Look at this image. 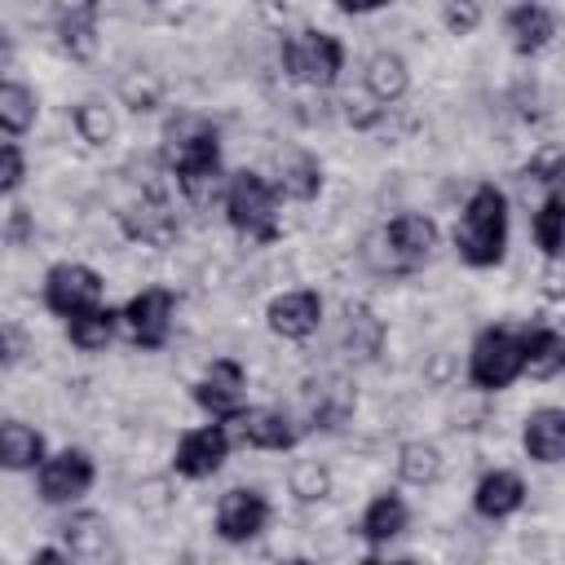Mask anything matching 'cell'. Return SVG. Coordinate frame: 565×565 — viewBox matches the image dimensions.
Segmentation results:
<instances>
[{
  "label": "cell",
  "instance_id": "obj_1",
  "mask_svg": "<svg viewBox=\"0 0 565 565\" xmlns=\"http://www.w3.org/2000/svg\"><path fill=\"white\" fill-rule=\"evenodd\" d=\"M163 159L181 185V194L194 207H207L221 190H225V172H221V132L212 119L181 110L177 119H168L163 128Z\"/></svg>",
  "mask_w": 565,
  "mask_h": 565
},
{
  "label": "cell",
  "instance_id": "obj_2",
  "mask_svg": "<svg viewBox=\"0 0 565 565\" xmlns=\"http://www.w3.org/2000/svg\"><path fill=\"white\" fill-rule=\"evenodd\" d=\"M455 252L472 269H490L508 252V194L494 181L472 185L455 225Z\"/></svg>",
  "mask_w": 565,
  "mask_h": 565
},
{
  "label": "cell",
  "instance_id": "obj_3",
  "mask_svg": "<svg viewBox=\"0 0 565 565\" xmlns=\"http://www.w3.org/2000/svg\"><path fill=\"white\" fill-rule=\"evenodd\" d=\"M437 247V221L424 212H397L380 234L366 238V260L380 274H411L419 269Z\"/></svg>",
  "mask_w": 565,
  "mask_h": 565
},
{
  "label": "cell",
  "instance_id": "obj_4",
  "mask_svg": "<svg viewBox=\"0 0 565 565\" xmlns=\"http://www.w3.org/2000/svg\"><path fill=\"white\" fill-rule=\"evenodd\" d=\"M525 335H530V327H512V322L477 331V340L468 349V380H472V388L499 393L512 380H521L525 375Z\"/></svg>",
  "mask_w": 565,
  "mask_h": 565
},
{
  "label": "cell",
  "instance_id": "obj_5",
  "mask_svg": "<svg viewBox=\"0 0 565 565\" xmlns=\"http://www.w3.org/2000/svg\"><path fill=\"white\" fill-rule=\"evenodd\" d=\"M278 199H282L278 185L252 168H238L234 177H225V216L252 243L278 238Z\"/></svg>",
  "mask_w": 565,
  "mask_h": 565
},
{
  "label": "cell",
  "instance_id": "obj_6",
  "mask_svg": "<svg viewBox=\"0 0 565 565\" xmlns=\"http://www.w3.org/2000/svg\"><path fill=\"white\" fill-rule=\"evenodd\" d=\"M282 71L296 79V84H309V88H331L344 71V44L340 35L331 31H296L282 40Z\"/></svg>",
  "mask_w": 565,
  "mask_h": 565
},
{
  "label": "cell",
  "instance_id": "obj_7",
  "mask_svg": "<svg viewBox=\"0 0 565 565\" xmlns=\"http://www.w3.org/2000/svg\"><path fill=\"white\" fill-rule=\"evenodd\" d=\"M93 481H97V463H93V455L79 450V446H66V450H57V455H44L40 468H35V490H40V499H44L49 508H71V503H79V499L93 490Z\"/></svg>",
  "mask_w": 565,
  "mask_h": 565
},
{
  "label": "cell",
  "instance_id": "obj_8",
  "mask_svg": "<svg viewBox=\"0 0 565 565\" xmlns=\"http://www.w3.org/2000/svg\"><path fill=\"white\" fill-rule=\"evenodd\" d=\"M172 318H177V296L168 287H141L119 309V327L137 349H163L172 335Z\"/></svg>",
  "mask_w": 565,
  "mask_h": 565
},
{
  "label": "cell",
  "instance_id": "obj_9",
  "mask_svg": "<svg viewBox=\"0 0 565 565\" xmlns=\"http://www.w3.org/2000/svg\"><path fill=\"white\" fill-rule=\"evenodd\" d=\"M102 291H106L102 274H97L93 265H79V260H57V265L44 274V305H49V313H57V318H71V313H79V309L102 305Z\"/></svg>",
  "mask_w": 565,
  "mask_h": 565
},
{
  "label": "cell",
  "instance_id": "obj_10",
  "mask_svg": "<svg viewBox=\"0 0 565 565\" xmlns=\"http://www.w3.org/2000/svg\"><path fill=\"white\" fill-rule=\"evenodd\" d=\"M230 459V428L221 419L203 424V428H190L181 433L177 450H172V468L190 481H203V477H216Z\"/></svg>",
  "mask_w": 565,
  "mask_h": 565
},
{
  "label": "cell",
  "instance_id": "obj_11",
  "mask_svg": "<svg viewBox=\"0 0 565 565\" xmlns=\"http://www.w3.org/2000/svg\"><path fill=\"white\" fill-rule=\"evenodd\" d=\"M194 402H199L212 419L230 424V419L247 406V371H243L234 358H216V362L203 371V380H194Z\"/></svg>",
  "mask_w": 565,
  "mask_h": 565
},
{
  "label": "cell",
  "instance_id": "obj_12",
  "mask_svg": "<svg viewBox=\"0 0 565 565\" xmlns=\"http://www.w3.org/2000/svg\"><path fill=\"white\" fill-rule=\"evenodd\" d=\"M269 525V499L256 486H234L216 499V534L225 543H252Z\"/></svg>",
  "mask_w": 565,
  "mask_h": 565
},
{
  "label": "cell",
  "instance_id": "obj_13",
  "mask_svg": "<svg viewBox=\"0 0 565 565\" xmlns=\"http://www.w3.org/2000/svg\"><path fill=\"white\" fill-rule=\"evenodd\" d=\"M234 433L243 446H256V450H291L300 441V428L287 411L278 406H243L234 419Z\"/></svg>",
  "mask_w": 565,
  "mask_h": 565
},
{
  "label": "cell",
  "instance_id": "obj_14",
  "mask_svg": "<svg viewBox=\"0 0 565 565\" xmlns=\"http://www.w3.org/2000/svg\"><path fill=\"white\" fill-rule=\"evenodd\" d=\"M265 318H269V331L274 335H282V340H309L322 327V296L309 291V287L282 291V296L269 300Z\"/></svg>",
  "mask_w": 565,
  "mask_h": 565
},
{
  "label": "cell",
  "instance_id": "obj_15",
  "mask_svg": "<svg viewBox=\"0 0 565 565\" xmlns=\"http://www.w3.org/2000/svg\"><path fill=\"white\" fill-rule=\"evenodd\" d=\"M552 35H556V13H552L547 4L521 0L516 9H508V40H512V49H516L521 57L543 53V49L552 44Z\"/></svg>",
  "mask_w": 565,
  "mask_h": 565
},
{
  "label": "cell",
  "instance_id": "obj_16",
  "mask_svg": "<svg viewBox=\"0 0 565 565\" xmlns=\"http://www.w3.org/2000/svg\"><path fill=\"white\" fill-rule=\"evenodd\" d=\"M521 503H525V481H521V472H512V468L486 472V477L477 481V490H472V508H477V516H486V521H503V516L521 512Z\"/></svg>",
  "mask_w": 565,
  "mask_h": 565
},
{
  "label": "cell",
  "instance_id": "obj_17",
  "mask_svg": "<svg viewBox=\"0 0 565 565\" xmlns=\"http://www.w3.org/2000/svg\"><path fill=\"white\" fill-rule=\"evenodd\" d=\"M406 521H411V508H406V499L397 494V490H380L366 508H362V516H358V539L362 543H371V547H384L388 539H397L402 530H406Z\"/></svg>",
  "mask_w": 565,
  "mask_h": 565
},
{
  "label": "cell",
  "instance_id": "obj_18",
  "mask_svg": "<svg viewBox=\"0 0 565 565\" xmlns=\"http://www.w3.org/2000/svg\"><path fill=\"white\" fill-rule=\"evenodd\" d=\"M521 441H525V455L534 463H561L565 459V411L561 406L530 411L525 428H521Z\"/></svg>",
  "mask_w": 565,
  "mask_h": 565
},
{
  "label": "cell",
  "instance_id": "obj_19",
  "mask_svg": "<svg viewBox=\"0 0 565 565\" xmlns=\"http://www.w3.org/2000/svg\"><path fill=\"white\" fill-rule=\"evenodd\" d=\"M340 344L349 353V362H371L384 349V318H375L371 305H344V331Z\"/></svg>",
  "mask_w": 565,
  "mask_h": 565
},
{
  "label": "cell",
  "instance_id": "obj_20",
  "mask_svg": "<svg viewBox=\"0 0 565 565\" xmlns=\"http://www.w3.org/2000/svg\"><path fill=\"white\" fill-rule=\"evenodd\" d=\"M44 459V437L40 428L22 419H0V468L4 472H35Z\"/></svg>",
  "mask_w": 565,
  "mask_h": 565
},
{
  "label": "cell",
  "instance_id": "obj_21",
  "mask_svg": "<svg viewBox=\"0 0 565 565\" xmlns=\"http://www.w3.org/2000/svg\"><path fill=\"white\" fill-rule=\"evenodd\" d=\"M366 93L380 102V106H393V102H402L406 97V88H411V66H406V57L402 53H393V49H380V53H371V62H366Z\"/></svg>",
  "mask_w": 565,
  "mask_h": 565
},
{
  "label": "cell",
  "instance_id": "obj_22",
  "mask_svg": "<svg viewBox=\"0 0 565 565\" xmlns=\"http://www.w3.org/2000/svg\"><path fill=\"white\" fill-rule=\"evenodd\" d=\"M115 335H119V309H110V305H93V309H79L66 318V340L79 353H102Z\"/></svg>",
  "mask_w": 565,
  "mask_h": 565
},
{
  "label": "cell",
  "instance_id": "obj_23",
  "mask_svg": "<svg viewBox=\"0 0 565 565\" xmlns=\"http://www.w3.org/2000/svg\"><path fill=\"white\" fill-rule=\"evenodd\" d=\"M57 40L75 62H88L97 53V0H75L57 18Z\"/></svg>",
  "mask_w": 565,
  "mask_h": 565
},
{
  "label": "cell",
  "instance_id": "obj_24",
  "mask_svg": "<svg viewBox=\"0 0 565 565\" xmlns=\"http://www.w3.org/2000/svg\"><path fill=\"white\" fill-rule=\"evenodd\" d=\"M278 194L282 199H296V203H309V199H318V190H322V163H318V154H309V150H291V154H282L278 159Z\"/></svg>",
  "mask_w": 565,
  "mask_h": 565
},
{
  "label": "cell",
  "instance_id": "obj_25",
  "mask_svg": "<svg viewBox=\"0 0 565 565\" xmlns=\"http://www.w3.org/2000/svg\"><path fill=\"white\" fill-rule=\"evenodd\" d=\"M124 234L146 247H168L177 238V216L163 203H141V207L124 212Z\"/></svg>",
  "mask_w": 565,
  "mask_h": 565
},
{
  "label": "cell",
  "instance_id": "obj_26",
  "mask_svg": "<svg viewBox=\"0 0 565 565\" xmlns=\"http://www.w3.org/2000/svg\"><path fill=\"white\" fill-rule=\"evenodd\" d=\"M525 371L534 380H556L565 371V335L552 327H530L525 335Z\"/></svg>",
  "mask_w": 565,
  "mask_h": 565
},
{
  "label": "cell",
  "instance_id": "obj_27",
  "mask_svg": "<svg viewBox=\"0 0 565 565\" xmlns=\"http://www.w3.org/2000/svg\"><path fill=\"white\" fill-rule=\"evenodd\" d=\"M62 539L71 556H102L110 547V525L102 512H71L62 525Z\"/></svg>",
  "mask_w": 565,
  "mask_h": 565
},
{
  "label": "cell",
  "instance_id": "obj_28",
  "mask_svg": "<svg viewBox=\"0 0 565 565\" xmlns=\"http://www.w3.org/2000/svg\"><path fill=\"white\" fill-rule=\"evenodd\" d=\"M35 128V93L18 79L0 75V132L4 137H22Z\"/></svg>",
  "mask_w": 565,
  "mask_h": 565
},
{
  "label": "cell",
  "instance_id": "obj_29",
  "mask_svg": "<svg viewBox=\"0 0 565 565\" xmlns=\"http://www.w3.org/2000/svg\"><path fill=\"white\" fill-rule=\"evenodd\" d=\"M353 402L358 397H353V388L344 380H322L318 393H309V419H313V428H340L349 419Z\"/></svg>",
  "mask_w": 565,
  "mask_h": 565
},
{
  "label": "cell",
  "instance_id": "obj_30",
  "mask_svg": "<svg viewBox=\"0 0 565 565\" xmlns=\"http://www.w3.org/2000/svg\"><path fill=\"white\" fill-rule=\"evenodd\" d=\"M397 477L406 486H433L441 477V450H437V441H424V437L402 441V450H397Z\"/></svg>",
  "mask_w": 565,
  "mask_h": 565
},
{
  "label": "cell",
  "instance_id": "obj_31",
  "mask_svg": "<svg viewBox=\"0 0 565 565\" xmlns=\"http://www.w3.org/2000/svg\"><path fill=\"white\" fill-rule=\"evenodd\" d=\"M534 243L543 247V256H561V243H565V199H561V185H552L543 194V203L534 207Z\"/></svg>",
  "mask_w": 565,
  "mask_h": 565
},
{
  "label": "cell",
  "instance_id": "obj_32",
  "mask_svg": "<svg viewBox=\"0 0 565 565\" xmlns=\"http://www.w3.org/2000/svg\"><path fill=\"white\" fill-rule=\"evenodd\" d=\"M287 490H291V499L296 503H322L327 494H331V468L327 463H318V459H296L291 463V472H287Z\"/></svg>",
  "mask_w": 565,
  "mask_h": 565
},
{
  "label": "cell",
  "instance_id": "obj_33",
  "mask_svg": "<svg viewBox=\"0 0 565 565\" xmlns=\"http://www.w3.org/2000/svg\"><path fill=\"white\" fill-rule=\"evenodd\" d=\"M71 124H75V132H79L88 146H106V141L115 137V115H110L106 102H79V106L71 110Z\"/></svg>",
  "mask_w": 565,
  "mask_h": 565
},
{
  "label": "cell",
  "instance_id": "obj_34",
  "mask_svg": "<svg viewBox=\"0 0 565 565\" xmlns=\"http://www.w3.org/2000/svg\"><path fill=\"white\" fill-rule=\"evenodd\" d=\"M441 26L450 35H472L481 26V0H446L441 4Z\"/></svg>",
  "mask_w": 565,
  "mask_h": 565
},
{
  "label": "cell",
  "instance_id": "obj_35",
  "mask_svg": "<svg viewBox=\"0 0 565 565\" xmlns=\"http://www.w3.org/2000/svg\"><path fill=\"white\" fill-rule=\"evenodd\" d=\"M26 177V154L18 141H0V194H13Z\"/></svg>",
  "mask_w": 565,
  "mask_h": 565
},
{
  "label": "cell",
  "instance_id": "obj_36",
  "mask_svg": "<svg viewBox=\"0 0 565 565\" xmlns=\"http://www.w3.org/2000/svg\"><path fill=\"white\" fill-rule=\"evenodd\" d=\"M26 353H31V335L18 322H4L0 327V366H18Z\"/></svg>",
  "mask_w": 565,
  "mask_h": 565
},
{
  "label": "cell",
  "instance_id": "obj_37",
  "mask_svg": "<svg viewBox=\"0 0 565 565\" xmlns=\"http://www.w3.org/2000/svg\"><path fill=\"white\" fill-rule=\"evenodd\" d=\"M124 102H128L132 110H154V102H159V84H154V79L141 84V79L132 75V79H124Z\"/></svg>",
  "mask_w": 565,
  "mask_h": 565
},
{
  "label": "cell",
  "instance_id": "obj_38",
  "mask_svg": "<svg viewBox=\"0 0 565 565\" xmlns=\"http://www.w3.org/2000/svg\"><path fill=\"white\" fill-rule=\"evenodd\" d=\"M388 0H335L340 13H371V9H384Z\"/></svg>",
  "mask_w": 565,
  "mask_h": 565
},
{
  "label": "cell",
  "instance_id": "obj_39",
  "mask_svg": "<svg viewBox=\"0 0 565 565\" xmlns=\"http://www.w3.org/2000/svg\"><path fill=\"white\" fill-rule=\"evenodd\" d=\"M31 561H71V552L66 547H40V552H31Z\"/></svg>",
  "mask_w": 565,
  "mask_h": 565
},
{
  "label": "cell",
  "instance_id": "obj_40",
  "mask_svg": "<svg viewBox=\"0 0 565 565\" xmlns=\"http://www.w3.org/2000/svg\"><path fill=\"white\" fill-rule=\"evenodd\" d=\"M9 62H13V40H9L4 31H0V71H4Z\"/></svg>",
  "mask_w": 565,
  "mask_h": 565
}]
</instances>
